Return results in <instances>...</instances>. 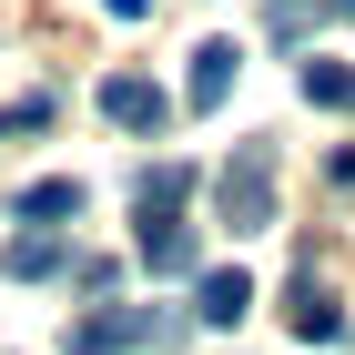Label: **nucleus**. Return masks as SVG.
<instances>
[{"label":"nucleus","instance_id":"39448f33","mask_svg":"<svg viewBox=\"0 0 355 355\" xmlns=\"http://www.w3.org/2000/svg\"><path fill=\"white\" fill-rule=\"evenodd\" d=\"M234 71H244V51H234V41H203V51H193V82H183V102H193V112H223Z\"/></svg>","mask_w":355,"mask_h":355},{"label":"nucleus","instance_id":"ddd939ff","mask_svg":"<svg viewBox=\"0 0 355 355\" xmlns=\"http://www.w3.org/2000/svg\"><path fill=\"white\" fill-rule=\"evenodd\" d=\"M102 10H112V21H142V10H153V0H102Z\"/></svg>","mask_w":355,"mask_h":355},{"label":"nucleus","instance_id":"9b49d317","mask_svg":"<svg viewBox=\"0 0 355 355\" xmlns=\"http://www.w3.org/2000/svg\"><path fill=\"white\" fill-rule=\"evenodd\" d=\"M304 102H325V112H355V71H345V61H304Z\"/></svg>","mask_w":355,"mask_h":355},{"label":"nucleus","instance_id":"20e7f679","mask_svg":"<svg viewBox=\"0 0 355 355\" xmlns=\"http://www.w3.org/2000/svg\"><path fill=\"white\" fill-rule=\"evenodd\" d=\"M0 274H10V284H51V274H71V244H61V234H41V223H21V234H10V254H0Z\"/></svg>","mask_w":355,"mask_h":355},{"label":"nucleus","instance_id":"f8f14e48","mask_svg":"<svg viewBox=\"0 0 355 355\" xmlns=\"http://www.w3.org/2000/svg\"><path fill=\"white\" fill-rule=\"evenodd\" d=\"M41 122H51V92H31V102H10V112H0V132H41Z\"/></svg>","mask_w":355,"mask_h":355},{"label":"nucleus","instance_id":"0eeeda50","mask_svg":"<svg viewBox=\"0 0 355 355\" xmlns=\"http://www.w3.org/2000/svg\"><path fill=\"white\" fill-rule=\"evenodd\" d=\"M193 295H203V304H193L203 325H244V315H254V284H244V274H234V264H214V274H203V284H193Z\"/></svg>","mask_w":355,"mask_h":355},{"label":"nucleus","instance_id":"7ed1b4c3","mask_svg":"<svg viewBox=\"0 0 355 355\" xmlns=\"http://www.w3.org/2000/svg\"><path fill=\"white\" fill-rule=\"evenodd\" d=\"M102 122H122V132H163V122H173V102H163V82L112 71V82H102Z\"/></svg>","mask_w":355,"mask_h":355},{"label":"nucleus","instance_id":"423d86ee","mask_svg":"<svg viewBox=\"0 0 355 355\" xmlns=\"http://www.w3.org/2000/svg\"><path fill=\"white\" fill-rule=\"evenodd\" d=\"M142 264L153 274H193V223L183 214H142Z\"/></svg>","mask_w":355,"mask_h":355},{"label":"nucleus","instance_id":"f257e3e1","mask_svg":"<svg viewBox=\"0 0 355 355\" xmlns=\"http://www.w3.org/2000/svg\"><path fill=\"white\" fill-rule=\"evenodd\" d=\"M214 214L234 223V234H264V223H274V142H244V153L223 163V183H214Z\"/></svg>","mask_w":355,"mask_h":355},{"label":"nucleus","instance_id":"9d476101","mask_svg":"<svg viewBox=\"0 0 355 355\" xmlns=\"http://www.w3.org/2000/svg\"><path fill=\"white\" fill-rule=\"evenodd\" d=\"M132 203H142V214H183V203H193V173H183V163H153V173L132 183Z\"/></svg>","mask_w":355,"mask_h":355},{"label":"nucleus","instance_id":"f03ea898","mask_svg":"<svg viewBox=\"0 0 355 355\" xmlns=\"http://www.w3.org/2000/svg\"><path fill=\"white\" fill-rule=\"evenodd\" d=\"M173 315H153V304H112V315H82L71 325V355H132V345H163Z\"/></svg>","mask_w":355,"mask_h":355},{"label":"nucleus","instance_id":"6e6552de","mask_svg":"<svg viewBox=\"0 0 355 355\" xmlns=\"http://www.w3.org/2000/svg\"><path fill=\"white\" fill-rule=\"evenodd\" d=\"M284 315H295V335H304V345H335V335H345V304H335L315 274L295 284V304H284Z\"/></svg>","mask_w":355,"mask_h":355},{"label":"nucleus","instance_id":"1a4fd4ad","mask_svg":"<svg viewBox=\"0 0 355 355\" xmlns=\"http://www.w3.org/2000/svg\"><path fill=\"white\" fill-rule=\"evenodd\" d=\"M71 214H82V183H61V173H51V183H31V193H21V223H41V234H61Z\"/></svg>","mask_w":355,"mask_h":355}]
</instances>
